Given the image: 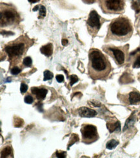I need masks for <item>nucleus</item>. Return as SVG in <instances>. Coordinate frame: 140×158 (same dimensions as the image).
<instances>
[{
    "instance_id": "obj_15",
    "label": "nucleus",
    "mask_w": 140,
    "mask_h": 158,
    "mask_svg": "<svg viewBox=\"0 0 140 158\" xmlns=\"http://www.w3.org/2000/svg\"><path fill=\"white\" fill-rule=\"evenodd\" d=\"M106 127H107L108 129L109 130V131L110 132H113L114 131L116 130H120V123L119 122H116V123L114 124H106Z\"/></svg>"
},
{
    "instance_id": "obj_22",
    "label": "nucleus",
    "mask_w": 140,
    "mask_h": 158,
    "mask_svg": "<svg viewBox=\"0 0 140 158\" xmlns=\"http://www.w3.org/2000/svg\"><path fill=\"white\" fill-rule=\"evenodd\" d=\"M28 90V85H26L25 83L22 82L21 84V86H20V91H21L22 94H25Z\"/></svg>"
},
{
    "instance_id": "obj_28",
    "label": "nucleus",
    "mask_w": 140,
    "mask_h": 158,
    "mask_svg": "<svg viewBox=\"0 0 140 158\" xmlns=\"http://www.w3.org/2000/svg\"><path fill=\"white\" fill-rule=\"evenodd\" d=\"M62 45H63V46H65V45H67V44H68V40H67L63 39V40H62Z\"/></svg>"
},
{
    "instance_id": "obj_2",
    "label": "nucleus",
    "mask_w": 140,
    "mask_h": 158,
    "mask_svg": "<svg viewBox=\"0 0 140 158\" xmlns=\"http://www.w3.org/2000/svg\"><path fill=\"white\" fill-rule=\"evenodd\" d=\"M133 31L134 28L130 19L125 16H119L113 19L109 25L105 41L127 42L131 38Z\"/></svg>"
},
{
    "instance_id": "obj_1",
    "label": "nucleus",
    "mask_w": 140,
    "mask_h": 158,
    "mask_svg": "<svg viewBox=\"0 0 140 158\" xmlns=\"http://www.w3.org/2000/svg\"><path fill=\"white\" fill-rule=\"evenodd\" d=\"M112 66L108 58L98 49L89 52V75L93 80H106L110 74Z\"/></svg>"
},
{
    "instance_id": "obj_23",
    "label": "nucleus",
    "mask_w": 140,
    "mask_h": 158,
    "mask_svg": "<svg viewBox=\"0 0 140 158\" xmlns=\"http://www.w3.org/2000/svg\"><path fill=\"white\" fill-rule=\"evenodd\" d=\"M70 78V85H73L75 83H76L79 80L78 77L75 75H72Z\"/></svg>"
},
{
    "instance_id": "obj_18",
    "label": "nucleus",
    "mask_w": 140,
    "mask_h": 158,
    "mask_svg": "<svg viewBox=\"0 0 140 158\" xmlns=\"http://www.w3.org/2000/svg\"><path fill=\"white\" fill-rule=\"evenodd\" d=\"M23 64L25 67H31L32 64V60L30 56H26L24 58L23 60Z\"/></svg>"
},
{
    "instance_id": "obj_6",
    "label": "nucleus",
    "mask_w": 140,
    "mask_h": 158,
    "mask_svg": "<svg viewBox=\"0 0 140 158\" xmlns=\"http://www.w3.org/2000/svg\"><path fill=\"white\" fill-rule=\"evenodd\" d=\"M99 5L105 14L119 15L125 11V0H99Z\"/></svg>"
},
{
    "instance_id": "obj_10",
    "label": "nucleus",
    "mask_w": 140,
    "mask_h": 158,
    "mask_svg": "<svg viewBox=\"0 0 140 158\" xmlns=\"http://www.w3.org/2000/svg\"><path fill=\"white\" fill-rule=\"evenodd\" d=\"M79 115L82 117H94L97 115V112L92 109H90L86 107H82L78 110Z\"/></svg>"
},
{
    "instance_id": "obj_16",
    "label": "nucleus",
    "mask_w": 140,
    "mask_h": 158,
    "mask_svg": "<svg viewBox=\"0 0 140 158\" xmlns=\"http://www.w3.org/2000/svg\"><path fill=\"white\" fill-rule=\"evenodd\" d=\"M38 10H39V18H44L46 15V8L42 5H38Z\"/></svg>"
},
{
    "instance_id": "obj_21",
    "label": "nucleus",
    "mask_w": 140,
    "mask_h": 158,
    "mask_svg": "<svg viewBox=\"0 0 140 158\" xmlns=\"http://www.w3.org/2000/svg\"><path fill=\"white\" fill-rule=\"evenodd\" d=\"M22 71V69H20L18 67H13L11 70H10V73L12 75H16L18 74H19L20 72Z\"/></svg>"
},
{
    "instance_id": "obj_9",
    "label": "nucleus",
    "mask_w": 140,
    "mask_h": 158,
    "mask_svg": "<svg viewBox=\"0 0 140 158\" xmlns=\"http://www.w3.org/2000/svg\"><path fill=\"white\" fill-rule=\"evenodd\" d=\"M31 92L32 95H34L38 101L44 100L46 94L48 93V90L43 88L32 87L31 88Z\"/></svg>"
},
{
    "instance_id": "obj_29",
    "label": "nucleus",
    "mask_w": 140,
    "mask_h": 158,
    "mask_svg": "<svg viewBox=\"0 0 140 158\" xmlns=\"http://www.w3.org/2000/svg\"><path fill=\"white\" fill-rule=\"evenodd\" d=\"M28 1L31 3H37L39 1H40V0H28Z\"/></svg>"
},
{
    "instance_id": "obj_12",
    "label": "nucleus",
    "mask_w": 140,
    "mask_h": 158,
    "mask_svg": "<svg viewBox=\"0 0 140 158\" xmlns=\"http://www.w3.org/2000/svg\"><path fill=\"white\" fill-rule=\"evenodd\" d=\"M40 51L42 54L45 55L46 56H50L53 52V45L52 44L49 43L45 45L42 46V48L40 49Z\"/></svg>"
},
{
    "instance_id": "obj_14",
    "label": "nucleus",
    "mask_w": 140,
    "mask_h": 158,
    "mask_svg": "<svg viewBox=\"0 0 140 158\" xmlns=\"http://www.w3.org/2000/svg\"><path fill=\"white\" fill-rule=\"evenodd\" d=\"M119 144V141L116 139H111L106 143V148L109 150H112L115 148Z\"/></svg>"
},
{
    "instance_id": "obj_8",
    "label": "nucleus",
    "mask_w": 140,
    "mask_h": 158,
    "mask_svg": "<svg viewBox=\"0 0 140 158\" xmlns=\"http://www.w3.org/2000/svg\"><path fill=\"white\" fill-rule=\"evenodd\" d=\"M101 17L96 10H91L86 21V27L89 34L92 36L95 37L101 28Z\"/></svg>"
},
{
    "instance_id": "obj_17",
    "label": "nucleus",
    "mask_w": 140,
    "mask_h": 158,
    "mask_svg": "<svg viewBox=\"0 0 140 158\" xmlns=\"http://www.w3.org/2000/svg\"><path fill=\"white\" fill-rule=\"evenodd\" d=\"M43 75H44V78H43L44 81L51 80V79L53 78V77H54V75H53V73H52V72H50L49 70L45 71L44 73H43Z\"/></svg>"
},
{
    "instance_id": "obj_19",
    "label": "nucleus",
    "mask_w": 140,
    "mask_h": 158,
    "mask_svg": "<svg viewBox=\"0 0 140 158\" xmlns=\"http://www.w3.org/2000/svg\"><path fill=\"white\" fill-rule=\"evenodd\" d=\"M132 67L134 68H140V52L136 55Z\"/></svg>"
},
{
    "instance_id": "obj_4",
    "label": "nucleus",
    "mask_w": 140,
    "mask_h": 158,
    "mask_svg": "<svg viewBox=\"0 0 140 158\" xmlns=\"http://www.w3.org/2000/svg\"><path fill=\"white\" fill-rule=\"evenodd\" d=\"M1 27H13L19 24L20 16L14 6L9 5L2 4L0 10Z\"/></svg>"
},
{
    "instance_id": "obj_5",
    "label": "nucleus",
    "mask_w": 140,
    "mask_h": 158,
    "mask_svg": "<svg viewBox=\"0 0 140 158\" xmlns=\"http://www.w3.org/2000/svg\"><path fill=\"white\" fill-rule=\"evenodd\" d=\"M129 45H126L121 47H116L114 45H104L103 50L114 59L116 64L118 65H123L127 60L129 57L128 51Z\"/></svg>"
},
{
    "instance_id": "obj_3",
    "label": "nucleus",
    "mask_w": 140,
    "mask_h": 158,
    "mask_svg": "<svg viewBox=\"0 0 140 158\" xmlns=\"http://www.w3.org/2000/svg\"><path fill=\"white\" fill-rule=\"evenodd\" d=\"M34 44V41L26 36H21L5 46V51L7 53L10 64H18L26 51Z\"/></svg>"
},
{
    "instance_id": "obj_26",
    "label": "nucleus",
    "mask_w": 140,
    "mask_h": 158,
    "mask_svg": "<svg viewBox=\"0 0 140 158\" xmlns=\"http://www.w3.org/2000/svg\"><path fill=\"white\" fill-rule=\"evenodd\" d=\"M82 1L86 4H92L95 3L97 0H82Z\"/></svg>"
},
{
    "instance_id": "obj_7",
    "label": "nucleus",
    "mask_w": 140,
    "mask_h": 158,
    "mask_svg": "<svg viewBox=\"0 0 140 158\" xmlns=\"http://www.w3.org/2000/svg\"><path fill=\"white\" fill-rule=\"evenodd\" d=\"M82 142L86 144H90L96 142L99 139L98 130L94 125L84 124L81 128Z\"/></svg>"
},
{
    "instance_id": "obj_27",
    "label": "nucleus",
    "mask_w": 140,
    "mask_h": 158,
    "mask_svg": "<svg viewBox=\"0 0 140 158\" xmlns=\"http://www.w3.org/2000/svg\"><path fill=\"white\" fill-rule=\"evenodd\" d=\"M1 34L2 35H3V36H6V35H14V33H13V32H6V31H2L1 32Z\"/></svg>"
},
{
    "instance_id": "obj_20",
    "label": "nucleus",
    "mask_w": 140,
    "mask_h": 158,
    "mask_svg": "<svg viewBox=\"0 0 140 158\" xmlns=\"http://www.w3.org/2000/svg\"><path fill=\"white\" fill-rule=\"evenodd\" d=\"M24 101L26 104H30L33 103V102H34V98H33V97L30 95H27L25 97Z\"/></svg>"
},
{
    "instance_id": "obj_25",
    "label": "nucleus",
    "mask_w": 140,
    "mask_h": 158,
    "mask_svg": "<svg viewBox=\"0 0 140 158\" xmlns=\"http://www.w3.org/2000/svg\"><path fill=\"white\" fill-rule=\"evenodd\" d=\"M56 79L59 83L63 82L64 81V76L63 75H57L56 76Z\"/></svg>"
},
{
    "instance_id": "obj_11",
    "label": "nucleus",
    "mask_w": 140,
    "mask_h": 158,
    "mask_svg": "<svg viewBox=\"0 0 140 158\" xmlns=\"http://www.w3.org/2000/svg\"><path fill=\"white\" fill-rule=\"evenodd\" d=\"M129 104H138L140 103V93L138 91H132L129 94Z\"/></svg>"
},
{
    "instance_id": "obj_13",
    "label": "nucleus",
    "mask_w": 140,
    "mask_h": 158,
    "mask_svg": "<svg viewBox=\"0 0 140 158\" xmlns=\"http://www.w3.org/2000/svg\"><path fill=\"white\" fill-rule=\"evenodd\" d=\"M12 149L10 147H6L2 150L1 152V157H9L10 156H12Z\"/></svg>"
},
{
    "instance_id": "obj_24",
    "label": "nucleus",
    "mask_w": 140,
    "mask_h": 158,
    "mask_svg": "<svg viewBox=\"0 0 140 158\" xmlns=\"http://www.w3.org/2000/svg\"><path fill=\"white\" fill-rule=\"evenodd\" d=\"M56 156L57 157L59 158H65L66 157V152H59V151H56Z\"/></svg>"
}]
</instances>
